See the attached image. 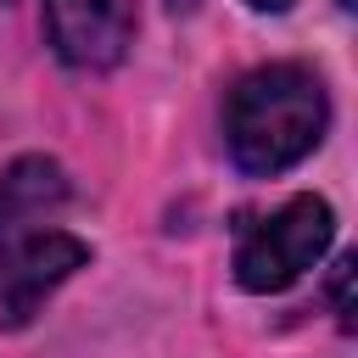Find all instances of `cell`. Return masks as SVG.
Returning <instances> with one entry per match:
<instances>
[{"label":"cell","instance_id":"obj_7","mask_svg":"<svg viewBox=\"0 0 358 358\" xmlns=\"http://www.w3.org/2000/svg\"><path fill=\"white\" fill-rule=\"evenodd\" d=\"M241 6H252V11H268V17H280V11H291L296 0H241Z\"/></svg>","mask_w":358,"mask_h":358},{"label":"cell","instance_id":"obj_8","mask_svg":"<svg viewBox=\"0 0 358 358\" xmlns=\"http://www.w3.org/2000/svg\"><path fill=\"white\" fill-rule=\"evenodd\" d=\"M168 6H173V11H190V6H196V0H168Z\"/></svg>","mask_w":358,"mask_h":358},{"label":"cell","instance_id":"obj_9","mask_svg":"<svg viewBox=\"0 0 358 358\" xmlns=\"http://www.w3.org/2000/svg\"><path fill=\"white\" fill-rule=\"evenodd\" d=\"M336 6H341V11H352V6H358V0H336Z\"/></svg>","mask_w":358,"mask_h":358},{"label":"cell","instance_id":"obj_1","mask_svg":"<svg viewBox=\"0 0 358 358\" xmlns=\"http://www.w3.org/2000/svg\"><path fill=\"white\" fill-rule=\"evenodd\" d=\"M330 123L324 78L308 62H268L235 78L224 95V145L241 173H285L296 168Z\"/></svg>","mask_w":358,"mask_h":358},{"label":"cell","instance_id":"obj_2","mask_svg":"<svg viewBox=\"0 0 358 358\" xmlns=\"http://www.w3.org/2000/svg\"><path fill=\"white\" fill-rule=\"evenodd\" d=\"M330 235H336L330 201L324 196H291L263 224H252L246 241L235 246V280H241V291L268 296V291L296 285L330 252Z\"/></svg>","mask_w":358,"mask_h":358},{"label":"cell","instance_id":"obj_6","mask_svg":"<svg viewBox=\"0 0 358 358\" xmlns=\"http://www.w3.org/2000/svg\"><path fill=\"white\" fill-rule=\"evenodd\" d=\"M347 280H352V257H341V263H336V285H330V296H336V308H341V324H352V302H347Z\"/></svg>","mask_w":358,"mask_h":358},{"label":"cell","instance_id":"obj_10","mask_svg":"<svg viewBox=\"0 0 358 358\" xmlns=\"http://www.w3.org/2000/svg\"><path fill=\"white\" fill-rule=\"evenodd\" d=\"M0 6H6V0H0Z\"/></svg>","mask_w":358,"mask_h":358},{"label":"cell","instance_id":"obj_5","mask_svg":"<svg viewBox=\"0 0 358 358\" xmlns=\"http://www.w3.org/2000/svg\"><path fill=\"white\" fill-rule=\"evenodd\" d=\"M67 201V179L50 157H22L0 173V229L6 224H34L45 207Z\"/></svg>","mask_w":358,"mask_h":358},{"label":"cell","instance_id":"obj_4","mask_svg":"<svg viewBox=\"0 0 358 358\" xmlns=\"http://www.w3.org/2000/svg\"><path fill=\"white\" fill-rule=\"evenodd\" d=\"M50 50L78 73H106L129 56L134 6L129 0H45Z\"/></svg>","mask_w":358,"mask_h":358},{"label":"cell","instance_id":"obj_3","mask_svg":"<svg viewBox=\"0 0 358 358\" xmlns=\"http://www.w3.org/2000/svg\"><path fill=\"white\" fill-rule=\"evenodd\" d=\"M90 263V246L67 229L6 224L0 229V330H17L39 313V302Z\"/></svg>","mask_w":358,"mask_h":358}]
</instances>
